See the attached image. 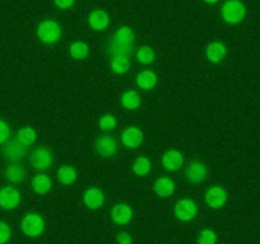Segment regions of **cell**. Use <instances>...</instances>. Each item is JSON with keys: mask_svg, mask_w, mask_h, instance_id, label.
Instances as JSON below:
<instances>
[{"mask_svg": "<svg viewBox=\"0 0 260 244\" xmlns=\"http://www.w3.org/2000/svg\"><path fill=\"white\" fill-rule=\"evenodd\" d=\"M116 240L119 244H133V239L125 231H120L116 234Z\"/></svg>", "mask_w": 260, "mask_h": 244, "instance_id": "obj_34", "label": "cell"}, {"mask_svg": "<svg viewBox=\"0 0 260 244\" xmlns=\"http://www.w3.org/2000/svg\"><path fill=\"white\" fill-rule=\"evenodd\" d=\"M111 69L115 74H125L130 69V61L127 57H112Z\"/></svg>", "mask_w": 260, "mask_h": 244, "instance_id": "obj_26", "label": "cell"}, {"mask_svg": "<svg viewBox=\"0 0 260 244\" xmlns=\"http://www.w3.org/2000/svg\"><path fill=\"white\" fill-rule=\"evenodd\" d=\"M152 169V163L148 158L146 156H139L134 160L133 164V171L137 176L139 177H144L151 172Z\"/></svg>", "mask_w": 260, "mask_h": 244, "instance_id": "obj_24", "label": "cell"}, {"mask_svg": "<svg viewBox=\"0 0 260 244\" xmlns=\"http://www.w3.org/2000/svg\"><path fill=\"white\" fill-rule=\"evenodd\" d=\"M185 177L192 185H199L207 178V168L202 161H191L185 169Z\"/></svg>", "mask_w": 260, "mask_h": 244, "instance_id": "obj_6", "label": "cell"}, {"mask_svg": "<svg viewBox=\"0 0 260 244\" xmlns=\"http://www.w3.org/2000/svg\"><path fill=\"white\" fill-rule=\"evenodd\" d=\"M11 238V229L8 224L0 221V244H6Z\"/></svg>", "mask_w": 260, "mask_h": 244, "instance_id": "obj_33", "label": "cell"}, {"mask_svg": "<svg viewBox=\"0 0 260 244\" xmlns=\"http://www.w3.org/2000/svg\"><path fill=\"white\" fill-rule=\"evenodd\" d=\"M207 59L213 64H219L224 60L227 55L226 46L222 42H212L206 50Z\"/></svg>", "mask_w": 260, "mask_h": 244, "instance_id": "obj_15", "label": "cell"}, {"mask_svg": "<svg viewBox=\"0 0 260 244\" xmlns=\"http://www.w3.org/2000/svg\"><path fill=\"white\" fill-rule=\"evenodd\" d=\"M112 38L119 42H122V44H133L134 33L132 31V28H129V27H121V28H119L115 32Z\"/></svg>", "mask_w": 260, "mask_h": 244, "instance_id": "obj_28", "label": "cell"}, {"mask_svg": "<svg viewBox=\"0 0 260 244\" xmlns=\"http://www.w3.org/2000/svg\"><path fill=\"white\" fill-rule=\"evenodd\" d=\"M110 56L111 57H129L133 50V44H122L112 38L110 42Z\"/></svg>", "mask_w": 260, "mask_h": 244, "instance_id": "obj_19", "label": "cell"}, {"mask_svg": "<svg viewBox=\"0 0 260 244\" xmlns=\"http://www.w3.org/2000/svg\"><path fill=\"white\" fill-rule=\"evenodd\" d=\"M141 96L136 91H126L121 96V104L126 109H137L141 106Z\"/></svg>", "mask_w": 260, "mask_h": 244, "instance_id": "obj_23", "label": "cell"}, {"mask_svg": "<svg viewBox=\"0 0 260 244\" xmlns=\"http://www.w3.org/2000/svg\"><path fill=\"white\" fill-rule=\"evenodd\" d=\"M83 200L87 208L91 209V210H97V209H100L104 205L105 195L101 190H99L96 187H92L86 191V193L83 196Z\"/></svg>", "mask_w": 260, "mask_h": 244, "instance_id": "obj_12", "label": "cell"}, {"mask_svg": "<svg viewBox=\"0 0 260 244\" xmlns=\"http://www.w3.org/2000/svg\"><path fill=\"white\" fill-rule=\"evenodd\" d=\"M6 178L9 182H13V183H18L22 182L26 178V168L22 166L21 163H11L6 168Z\"/></svg>", "mask_w": 260, "mask_h": 244, "instance_id": "obj_17", "label": "cell"}, {"mask_svg": "<svg viewBox=\"0 0 260 244\" xmlns=\"http://www.w3.org/2000/svg\"><path fill=\"white\" fill-rule=\"evenodd\" d=\"M44 229L45 221L39 214H28L22 220V230L28 236H39Z\"/></svg>", "mask_w": 260, "mask_h": 244, "instance_id": "obj_4", "label": "cell"}, {"mask_svg": "<svg viewBox=\"0 0 260 244\" xmlns=\"http://www.w3.org/2000/svg\"><path fill=\"white\" fill-rule=\"evenodd\" d=\"M31 185L35 192L39 193V195H45V193H47L51 190L52 182L50 177H47L46 174H37L32 179Z\"/></svg>", "mask_w": 260, "mask_h": 244, "instance_id": "obj_20", "label": "cell"}, {"mask_svg": "<svg viewBox=\"0 0 260 244\" xmlns=\"http://www.w3.org/2000/svg\"><path fill=\"white\" fill-rule=\"evenodd\" d=\"M221 16L229 24H237L244 21L246 16V8L240 0H229L222 6Z\"/></svg>", "mask_w": 260, "mask_h": 244, "instance_id": "obj_1", "label": "cell"}, {"mask_svg": "<svg viewBox=\"0 0 260 244\" xmlns=\"http://www.w3.org/2000/svg\"><path fill=\"white\" fill-rule=\"evenodd\" d=\"M96 150L104 158H110L117 153V143L112 136H100L96 140Z\"/></svg>", "mask_w": 260, "mask_h": 244, "instance_id": "obj_8", "label": "cell"}, {"mask_svg": "<svg viewBox=\"0 0 260 244\" xmlns=\"http://www.w3.org/2000/svg\"><path fill=\"white\" fill-rule=\"evenodd\" d=\"M206 201L212 209H221L227 201V193L222 187L214 186L206 193Z\"/></svg>", "mask_w": 260, "mask_h": 244, "instance_id": "obj_9", "label": "cell"}, {"mask_svg": "<svg viewBox=\"0 0 260 244\" xmlns=\"http://www.w3.org/2000/svg\"><path fill=\"white\" fill-rule=\"evenodd\" d=\"M133 216V211L125 204H117L111 210V218L117 225H126Z\"/></svg>", "mask_w": 260, "mask_h": 244, "instance_id": "obj_14", "label": "cell"}, {"mask_svg": "<svg viewBox=\"0 0 260 244\" xmlns=\"http://www.w3.org/2000/svg\"><path fill=\"white\" fill-rule=\"evenodd\" d=\"M162 164H164V167L167 171L176 172L181 169V167L184 166V156L181 155L180 151L172 149V150L165 153L164 158H162Z\"/></svg>", "mask_w": 260, "mask_h": 244, "instance_id": "obj_11", "label": "cell"}, {"mask_svg": "<svg viewBox=\"0 0 260 244\" xmlns=\"http://www.w3.org/2000/svg\"><path fill=\"white\" fill-rule=\"evenodd\" d=\"M55 4L61 9H68L73 6L74 0H55Z\"/></svg>", "mask_w": 260, "mask_h": 244, "instance_id": "obj_35", "label": "cell"}, {"mask_svg": "<svg viewBox=\"0 0 260 244\" xmlns=\"http://www.w3.org/2000/svg\"><path fill=\"white\" fill-rule=\"evenodd\" d=\"M198 214L197 204L189 198H182L175 206V215L181 221H190Z\"/></svg>", "mask_w": 260, "mask_h": 244, "instance_id": "obj_5", "label": "cell"}, {"mask_svg": "<svg viewBox=\"0 0 260 244\" xmlns=\"http://www.w3.org/2000/svg\"><path fill=\"white\" fill-rule=\"evenodd\" d=\"M154 191L159 197H170L175 192V182L169 177H162L154 183Z\"/></svg>", "mask_w": 260, "mask_h": 244, "instance_id": "obj_16", "label": "cell"}, {"mask_svg": "<svg viewBox=\"0 0 260 244\" xmlns=\"http://www.w3.org/2000/svg\"><path fill=\"white\" fill-rule=\"evenodd\" d=\"M18 140L24 145H32L36 141V133L31 128H22L17 135Z\"/></svg>", "mask_w": 260, "mask_h": 244, "instance_id": "obj_29", "label": "cell"}, {"mask_svg": "<svg viewBox=\"0 0 260 244\" xmlns=\"http://www.w3.org/2000/svg\"><path fill=\"white\" fill-rule=\"evenodd\" d=\"M99 126L104 131H112L116 128V119L112 114H105L99 121Z\"/></svg>", "mask_w": 260, "mask_h": 244, "instance_id": "obj_31", "label": "cell"}, {"mask_svg": "<svg viewBox=\"0 0 260 244\" xmlns=\"http://www.w3.org/2000/svg\"><path fill=\"white\" fill-rule=\"evenodd\" d=\"M57 179L61 185L69 186L73 185L77 179V171L71 166H64L57 171Z\"/></svg>", "mask_w": 260, "mask_h": 244, "instance_id": "obj_22", "label": "cell"}, {"mask_svg": "<svg viewBox=\"0 0 260 244\" xmlns=\"http://www.w3.org/2000/svg\"><path fill=\"white\" fill-rule=\"evenodd\" d=\"M88 51H89V47L87 46L86 42L83 41L74 42V44L71 46V49H69V52H71L72 56L77 60L86 59L87 55H88Z\"/></svg>", "mask_w": 260, "mask_h": 244, "instance_id": "obj_25", "label": "cell"}, {"mask_svg": "<svg viewBox=\"0 0 260 244\" xmlns=\"http://www.w3.org/2000/svg\"><path fill=\"white\" fill-rule=\"evenodd\" d=\"M154 55L153 49L148 46H143L137 51V59L141 64H144V65H148V64H152L154 61Z\"/></svg>", "mask_w": 260, "mask_h": 244, "instance_id": "obj_27", "label": "cell"}, {"mask_svg": "<svg viewBox=\"0 0 260 244\" xmlns=\"http://www.w3.org/2000/svg\"><path fill=\"white\" fill-rule=\"evenodd\" d=\"M37 37L42 44L51 45L55 44L61 37V28L59 24L55 21L47 19V21H42L37 27Z\"/></svg>", "mask_w": 260, "mask_h": 244, "instance_id": "obj_2", "label": "cell"}, {"mask_svg": "<svg viewBox=\"0 0 260 244\" xmlns=\"http://www.w3.org/2000/svg\"><path fill=\"white\" fill-rule=\"evenodd\" d=\"M29 161H31V166L37 171H46L54 163V155L49 149L40 146L32 151Z\"/></svg>", "mask_w": 260, "mask_h": 244, "instance_id": "obj_3", "label": "cell"}, {"mask_svg": "<svg viewBox=\"0 0 260 244\" xmlns=\"http://www.w3.org/2000/svg\"><path fill=\"white\" fill-rule=\"evenodd\" d=\"M9 136H11V128L6 121L0 119V145L6 144L9 140Z\"/></svg>", "mask_w": 260, "mask_h": 244, "instance_id": "obj_32", "label": "cell"}, {"mask_svg": "<svg viewBox=\"0 0 260 244\" xmlns=\"http://www.w3.org/2000/svg\"><path fill=\"white\" fill-rule=\"evenodd\" d=\"M27 145L22 144L19 140H12L11 143L7 144L6 150H4V155L7 159H9L11 161H18L21 160L24 156V154L27 153Z\"/></svg>", "mask_w": 260, "mask_h": 244, "instance_id": "obj_13", "label": "cell"}, {"mask_svg": "<svg viewBox=\"0 0 260 244\" xmlns=\"http://www.w3.org/2000/svg\"><path fill=\"white\" fill-rule=\"evenodd\" d=\"M143 141V133L138 128H129L121 134V143L126 148L136 149Z\"/></svg>", "mask_w": 260, "mask_h": 244, "instance_id": "obj_10", "label": "cell"}, {"mask_svg": "<svg viewBox=\"0 0 260 244\" xmlns=\"http://www.w3.org/2000/svg\"><path fill=\"white\" fill-rule=\"evenodd\" d=\"M206 2L208 4H216V3H218L219 0H206Z\"/></svg>", "mask_w": 260, "mask_h": 244, "instance_id": "obj_36", "label": "cell"}, {"mask_svg": "<svg viewBox=\"0 0 260 244\" xmlns=\"http://www.w3.org/2000/svg\"><path fill=\"white\" fill-rule=\"evenodd\" d=\"M21 202L19 191L14 187H4L0 190V206L6 210L17 208Z\"/></svg>", "mask_w": 260, "mask_h": 244, "instance_id": "obj_7", "label": "cell"}, {"mask_svg": "<svg viewBox=\"0 0 260 244\" xmlns=\"http://www.w3.org/2000/svg\"><path fill=\"white\" fill-rule=\"evenodd\" d=\"M217 234L212 229H203L198 236V244H216Z\"/></svg>", "mask_w": 260, "mask_h": 244, "instance_id": "obj_30", "label": "cell"}, {"mask_svg": "<svg viewBox=\"0 0 260 244\" xmlns=\"http://www.w3.org/2000/svg\"><path fill=\"white\" fill-rule=\"evenodd\" d=\"M88 23L94 31H102L109 26V16L104 11H93L89 14Z\"/></svg>", "mask_w": 260, "mask_h": 244, "instance_id": "obj_18", "label": "cell"}, {"mask_svg": "<svg viewBox=\"0 0 260 244\" xmlns=\"http://www.w3.org/2000/svg\"><path fill=\"white\" fill-rule=\"evenodd\" d=\"M157 84V75L152 70H143L137 75V86L144 91L154 88Z\"/></svg>", "mask_w": 260, "mask_h": 244, "instance_id": "obj_21", "label": "cell"}]
</instances>
